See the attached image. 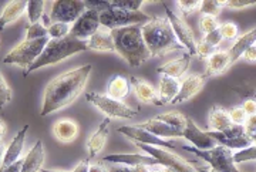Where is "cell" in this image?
<instances>
[{
  "label": "cell",
  "instance_id": "44dd1931",
  "mask_svg": "<svg viewBox=\"0 0 256 172\" xmlns=\"http://www.w3.org/2000/svg\"><path fill=\"white\" fill-rule=\"evenodd\" d=\"M44 162V146L43 141L37 140V142L28 151L26 158H23V165L20 172H40Z\"/></svg>",
  "mask_w": 256,
  "mask_h": 172
},
{
  "label": "cell",
  "instance_id": "681fc988",
  "mask_svg": "<svg viewBox=\"0 0 256 172\" xmlns=\"http://www.w3.org/2000/svg\"><path fill=\"white\" fill-rule=\"evenodd\" d=\"M88 172H110V166L104 165L102 161H98V162L90 165V171Z\"/></svg>",
  "mask_w": 256,
  "mask_h": 172
},
{
  "label": "cell",
  "instance_id": "603a6c76",
  "mask_svg": "<svg viewBox=\"0 0 256 172\" xmlns=\"http://www.w3.org/2000/svg\"><path fill=\"white\" fill-rule=\"evenodd\" d=\"M131 87L136 92L137 98L141 102H146V104H156L160 106V100H158V91L146 82H144L142 78H138V77H131Z\"/></svg>",
  "mask_w": 256,
  "mask_h": 172
},
{
  "label": "cell",
  "instance_id": "b9f144b4",
  "mask_svg": "<svg viewBox=\"0 0 256 172\" xmlns=\"http://www.w3.org/2000/svg\"><path fill=\"white\" fill-rule=\"evenodd\" d=\"M216 52V47H214V46H210V43H206L205 40H201V42H198L196 43V56L198 57H201V58H205V60H208L210 56L214 54Z\"/></svg>",
  "mask_w": 256,
  "mask_h": 172
},
{
  "label": "cell",
  "instance_id": "816d5d0a",
  "mask_svg": "<svg viewBox=\"0 0 256 172\" xmlns=\"http://www.w3.org/2000/svg\"><path fill=\"white\" fill-rule=\"evenodd\" d=\"M110 172H132V166H127V165H112V166H110Z\"/></svg>",
  "mask_w": 256,
  "mask_h": 172
},
{
  "label": "cell",
  "instance_id": "6f0895ef",
  "mask_svg": "<svg viewBox=\"0 0 256 172\" xmlns=\"http://www.w3.org/2000/svg\"><path fill=\"white\" fill-rule=\"evenodd\" d=\"M40 172H66V171H54V170H46V168H43Z\"/></svg>",
  "mask_w": 256,
  "mask_h": 172
},
{
  "label": "cell",
  "instance_id": "f35d334b",
  "mask_svg": "<svg viewBox=\"0 0 256 172\" xmlns=\"http://www.w3.org/2000/svg\"><path fill=\"white\" fill-rule=\"evenodd\" d=\"M43 37H48V33H47V28L40 22L28 26L26 40H37V38H43Z\"/></svg>",
  "mask_w": 256,
  "mask_h": 172
},
{
  "label": "cell",
  "instance_id": "5b68a950",
  "mask_svg": "<svg viewBox=\"0 0 256 172\" xmlns=\"http://www.w3.org/2000/svg\"><path fill=\"white\" fill-rule=\"evenodd\" d=\"M50 37H43L37 40H24L18 44L3 58V64H16L20 67H30L43 53Z\"/></svg>",
  "mask_w": 256,
  "mask_h": 172
},
{
  "label": "cell",
  "instance_id": "3957f363",
  "mask_svg": "<svg viewBox=\"0 0 256 172\" xmlns=\"http://www.w3.org/2000/svg\"><path fill=\"white\" fill-rule=\"evenodd\" d=\"M141 32L151 57H161L171 52H185L166 18H152L141 24Z\"/></svg>",
  "mask_w": 256,
  "mask_h": 172
},
{
  "label": "cell",
  "instance_id": "9c48e42d",
  "mask_svg": "<svg viewBox=\"0 0 256 172\" xmlns=\"http://www.w3.org/2000/svg\"><path fill=\"white\" fill-rule=\"evenodd\" d=\"M87 10L86 2L82 0H57L53 3L50 20L52 23L72 24Z\"/></svg>",
  "mask_w": 256,
  "mask_h": 172
},
{
  "label": "cell",
  "instance_id": "8fae6325",
  "mask_svg": "<svg viewBox=\"0 0 256 172\" xmlns=\"http://www.w3.org/2000/svg\"><path fill=\"white\" fill-rule=\"evenodd\" d=\"M100 12L96 9H87L72 24L70 36L87 42L92 34H96L100 30Z\"/></svg>",
  "mask_w": 256,
  "mask_h": 172
},
{
  "label": "cell",
  "instance_id": "d6986e66",
  "mask_svg": "<svg viewBox=\"0 0 256 172\" xmlns=\"http://www.w3.org/2000/svg\"><path fill=\"white\" fill-rule=\"evenodd\" d=\"M137 126L148 131V132L154 134L158 138H162V140H166V138H182L184 136V131L171 127V126L165 124L162 121H158L156 118H151L146 122H141V124H137Z\"/></svg>",
  "mask_w": 256,
  "mask_h": 172
},
{
  "label": "cell",
  "instance_id": "680465c9",
  "mask_svg": "<svg viewBox=\"0 0 256 172\" xmlns=\"http://www.w3.org/2000/svg\"><path fill=\"white\" fill-rule=\"evenodd\" d=\"M161 172H174L171 168H166V166H164L162 170H161Z\"/></svg>",
  "mask_w": 256,
  "mask_h": 172
},
{
  "label": "cell",
  "instance_id": "4316f807",
  "mask_svg": "<svg viewBox=\"0 0 256 172\" xmlns=\"http://www.w3.org/2000/svg\"><path fill=\"white\" fill-rule=\"evenodd\" d=\"M87 48L92 50V52H101V53H104V52H116L110 30L102 28L96 34H92L87 40Z\"/></svg>",
  "mask_w": 256,
  "mask_h": 172
},
{
  "label": "cell",
  "instance_id": "9f6ffc18",
  "mask_svg": "<svg viewBox=\"0 0 256 172\" xmlns=\"http://www.w3.org/2000/svg\"><path fill=\"white\" fill-rule=\"evenodd\" d=\"M249 138H250V142H252V145H256V132H254L252 136H249Z\"/></svg>",
  "mask_w": 256,
  "mask_h": 172
},
{
  "label": "cell",
  "instance_id": "ffe728a7",
  "mask_svg": "<svg viewBox=\"0 0 256 172\" xmlns=\"http://www.w3.org/2000/svg\"><path fill=\"white\" fill-rule=\"evenodd\" d=\"M191 57L192 56L190 53H184L182 56H180L178 58H175V60H171V62H168L164 66H161V67H158L156 68V72H160V74H162V76H168V77H172V78H181L185 72H188V68H190V64H191Z\"/></svg>",
  "mask_w": 256,
  "mask_h": 172
},
{
  "label": "cell",
  "instance_id": "277c9868",
  "mask_svg": "<svg viewBox=\"0 0 256 172\" xmlns=\"http://www.w3.org/2000/svg\"><path fill=\"white\" fill-rule=\"evenodd\" d=\"M86 50H88L87 42L78 40L73 36H67L64 38H50L40 57L28 68L24 70V76H28L30 72H36L38 68H43L46 66H54V64L60 63L77 53L86 52Z\"/></svg>",
  "mask_w": 256,
  "mask_h": 172
},
{
  "label": "cell",
  "instance_id": "f5cc1de1",
  "mask_svg": "<svg viewBox=\"0 0 256 172\" xmlns=\"http://www.w3.org/2000/svg\"><path fill=\"white\" fill-rule=\"evenodd\" d=\"M4 151H6V145L4 142L0 140V166H2V161H3V156H4Z\"/></svg>",
  "mask_w": 256,
  "mask_h": 172
},
{
  "label": "cell",
  "instance_id": "74e56055",
  "mask_svg": "<svg viewBox=\"0 0 256 172\" xmlns=\"http://www.w3.org/2000/svg\"><path fill=\"white\" fill-rule=\"evenodd\" d=\"M220 28V23H218V18H214V16H206V14H202L200 18V28L204 34H210L214 30Z\"/></svg>",
  "mask_w": 256,
  "mask_h": 172
},
{
  "label": "cell",
  "instance_id": "11a10c76",
  "mask_svg": "<svg viewBox=\"0 0 256 172\" xmlns=\"http://www.w3.org/2000/svg\"><path fill=\"white\" fill-rule=\"evenodd\" d=\"M195 165V164H194ZM195 170L198 172H215V171H212L210 168H205V166H200V165H195Z\"/></svg>",
  "mask_w": 256,
  "mask_h": 172
},
{
  "label": "cell",
  "instance_id": "d4e9b609",
  "mask_svg": "<svg viewBox=\"0 0 256 172\" xmlns=\"http://www.w3.org/2000/svg\"><path fill=\"white\" fill-rule=\"evenodd\" d=\"M130 88H131V82H128L126 77L120 74H114L107 82L106 96L114 100L124 101V98L130 94Z\"/></svg>",
  "mask_w": 256,
  "mask_h": 172
},
{
  "label": "cell",
  "instance_id": "ac0fdd59",
  "mask_svg": "<svg viewBox=\"0 0 256 172\" xmlns=\"http://www.w3.org/2000/svg\"><path fill=\"white\" fill-rule=\"evenodd\" d=\"M53 136L62 144H70L78 136V124L72 118H62L53 124Z\"/></svg>",
  "mask_w": 256,
  "mask_h": 172
},
{
  "label": "cell",
  "instance_id": "7bdbcfd3",
  "mask_svg": "<svg viewBox=\"0 0 256 172\" xmlns=\"http://www.w3.org/2000/svg\"><path fill=\"white\" fill-rule=\"evenodd\" d=\"M222 4L229 9H245L249 6H255L256 0H226L222 2Z\"/></svg>",
  "mask_w": 256,
  "mask_h": 172
},
{
  "label": "cell",
  "instance_id": "ba28073f",
  "mask_svg": "<svg viewBox=\"0 0 256 172\" xmlns=\"http://www.w3.org/2000/svg\"><path fill=\"white\" fill-rule=\"evenodd\" d=\"M137 148H140L144 154L154 156L158 162L162 166L171 168L174 172H198L195 170V165L192 162H188L186 160L181 158L178 154H174L168 150L164 148H156V146H151V145L141 144V142H136Z\"/></svg>",
  "mask_w": 256,
  "mask_h": 172
},
{
  "label": "cell",
  "instance_id": "c3c4849f",
  "mask_svg": "<svg viewBox=\"0 0 256 172\" xmlns=\"http://www.w3.org/2000/svg\"><path fill=\"white\" fill-rule=\"evenodd\" d=\"M22 165H23V160L12 164L9 166H0V172H20L22 171Z\"/></svg>",
  "mask_w": 256,
  "mask_h": 172
},
{
  "label": "cell",
  "instance_id": "2e32d148",
  "mask_svg": "<svg viewBox=\"0 0 256 172\" xmlns=\"http://www.w3.org/2000/svg\"><path fill=\"white\" fill-rule=\"evenodd\" d=\"M28 130V124L23 126V128L18 131L14 136V138L10 141V144L6 146L4 151V156L2 161V166H9L12 164L20 161V156L23 152V146H24V141H26V132Z\"/></svg>",
  "mask_w": 256,
  "mask_h": 172
},
{
  "label": "cell",
  "instance_id": "484cf974",
  "mask_svg": "<svg viewBox=\"0 0 256 172\" xmlns=\"http://www.w3.org/2000/svg\"><path fill=\"white\" fill-rule=\"evenodd\" d=\"M26 10H28V2L24 0H14V2L8 3L0 14V30H3L8 24L18 20L26 13Z\"/></svg>",
  "mask_w": 256,
  "mask_h": 172
},
{
  "label": "cell",
  "instance_id": "e0dca14e",
  "mask_svg": "<svg viewBox=\"0 0 256 172\" xmlns=\"http://www.w3.org/2000/svg\"><path fill=\"white\" fill-rule=\"evenodd\" d=\"M110 124L111 118H106L102 120L97 131L90 136V138L87 140V150H88V158L92 160L96 155H98L102 151V148L106 146L107 138H108V132H110Z\"/></svg>",
  "mask_w": 256,
  "mask_h": 172
},
{
  "label": "cell",
  "instance_id": "4fadbf2b",
  "mask_svg": "<svg viewBox=\"0 0 256 172\" xmlns=\"http://www.w3.org/2000/svg\"><path fill=\"white\" fill-rule=\"evenodd\" d=\"M182 138L188 140L192 146H195L196 150H201V151H208V150H212L216 146V142L210 138V134L202 131L201 128L194 122L191 117H186V126L184 128Z\"/></svg>",
  "mask_w": 256,
  "mask_h": 172
},
{
  "label": "cell",
  "instance_id": "f546056e",
  "mask_svg": "<svg viewBox=\"0 0 256 172\" xmlns=\"http://www.w3.org/2000/svg\"><path fill=\"white\" fill-rule=\"evenodd\" d=\"M156 120L162 121L165 124L176 128V130H181V131H184V128L186 126V116H184L180 111H170V112H165L161 116H156Z\"/></svg>",
  "mask_w": 256,
  "mask_h": 172
},
{
  "label": "cell",
  "instance_id": "8d00e7d4",
  "mask_svg": "<svg viewBox=\"0 0 256 172\" xmlns=\"http://www.w3.org/2000/svg\"><path fill=\"white\" fill-rule=\"evenodd\" d=\"M176 4H178V9H180L184 18H186L188 14L200 10V8H201L200 0H178Z\"/></svg>",
  "mask_w": 256,
  "mask_h": 172
},
{
  "label": "cell",
  "instance_id": "1f68e13d",
  "mask_svg": "<svg viewBox=\"0 0 256 172\" xmlns=\"http://www.w3.org/2000/svg\"><path fill=\"white\" fill-rule=\"evenodd\" d=\"M234 162L242 164V162H249V161H255L256 160V145H249L244 150H239L236 152H234Z\"/></svg>",
  "mask_w": 256,
  "mask_h": 172
},
{
  "label": "cell",
  "instance_id": "91938a15",
  "mask_svg": "<svg viewBox=\"0 0 256 172\" xmlns=\"http://www.w3.org/2000/svg\"><path fill=\"white\" fill-rule=\"evenodd\" d=\"M252 97H254V98H255V100H256V88H255V91L252 92Z\"/></svg>",
  "mask_w": 256,
  "mask_h": 172
},
{
  "label": "cell",
  "instance_id": "d590c367",
  "mask_svg": "<svg viewBox=\"0 0 256 172\" xmlns=\"http://www.w3.org/2000/svg\"><path fill=\"white\" fill-rule=\"evenodd\" d=\"M12 98H13V91L0 72V110H3L4 106H8Z\"/></svg>",
  "mask_w": 256,
  "mask_h": 172
},
{
  "label": "cell",
  "instance_id": "7a4b0ae2",
  "mask_svg": "<svg viewBox=\"0 0 256 172\" xmlns=\"http://www.w3.org/2000/svg\"><path fill=\"white\" fill-rule=\"evenodd\" d=\"M116 53L122 57L131 67H140L141 64L146 63L151 57L150 50L146 48L141 24L128 26V28H114L110 30Z\"/></svg>",
  "mask_w": 256,
  "mask_h": 172
},
{
  "label": "cell",
  "instance_id": "bcb514c9",
  "mask_svg": "<svg viewBox=\"0 0 256 172\" xmlns=\"http://www.w3.org/2000/svg\"><path fill=\"white\" fill-rule=\"evenodd\" d=\"M245 132H246V136H252L254 132H256V114L255 116H249L246 120V122H245Z\"/></svg>",
  "mask_w": 256,
  "mask_h": 172
},
{
  "label": "cell",
  "instance_id": "6da1fadb",
  "mask_svg": "<svg viewBox=\"0 0 256 172\" xmlns=\"http://www.w3.org/2000/svg\"><path fill=\"white\" fill-rule=\"evenodd\" d=\"M92 70V64H84L78 68L66 72L53 78L47 84L44 90L43 107L40 111V116L46 117L48 114H53L56 111L70 106L77 100L82 90L86 88Z\"/></svg>",
  "mask_w": 256,
  "mask_h": 172
},
{
  "label": "cell",
  "instance_id": "836d02e7",
  "mask_svg": "<svg viewBox=\"0 0 256 172\" xmlns=\"http://www.w3.org/2000/svg\"><path fill=\"white\" fill-rule=\"evenodd\" d=\"M70 30H72V24L52 23L50 28H47V33H48L50 38H64V37L70 36Z\"/></svg>",
  "mask_w": 256,
  "mask_h": 172
},
{
  "label": "cell",
  "instance_id": "30bf717a",
  "mask_svg": "<svg viewBox=\"0 0 256 172\" xmlns=\"http://www.w3.org/2000/svg\"><path fill=\"white\" fill-rule=\"evenodd\" d=\"M165 13H166V18L174 30V34L178 38L180 44L185 48L186 53H190L191 56H196V40H195L194 32L188 26V23L182 18H180L176 13H174L170 8H165Z\"/></svg>",
  "mask_w": 256,
  "mask_h": 172
},
{
  "label": "cell",
  "instance_id": "94428289",
  "mask_svg": "<svg viewBox=\"0 0 256 172\" xmlns=\"http://www.w3.org/2000/svg\"><path fill=\"white\" fill-rule=\"evenodd\" d=\"M150 172H161V170H150Z\"/></svg>",
  "mask_w": 256,
  "mask_h": 172
},
{
  "label": "cell",
  "instance_id": "7402d4cb",
  "mask_svg": "<svg viewBox=\"0 0 256 172\" xmlns=\"http://www.w3.org/2000/svg\"><path fill=\"white\" fill-rule=\"evenodd\" d=\"M181 82L178 78H172L168 76H162L160 80V87H158V100L160 106L171 104L175 100V97L180 92Z\"/></svg>",
  "mask_w": 256,
  "mask_h": 172
},
{
  "label": "cell",
  "instance_id": "d6a6232c",
  "mask_svg": "<svg viewBox=\"0 0 256 172\" xmlns=\"http://www.w3.org/2000/svg\"><path fill=\"white\" fill-rule=\"evenodd\" d=\"M222 2H218V0H204L201 2V8H200V12L202 14H206V16H214V18H218L220 12H222Z\"/></svg>",
  "mask_w": 256,
  "mask_h": 172
},
{
  "label": "cell",
  "instance_id": "db71d44e",
  "mask_svg": "<svg viewBox=\"0 0 256 172\" xmlns=\"http://www.w3.org/2000/svg\"><path fill=\"white\" fill-rule=\"evenodd\" d=\"M4 134H6V124H4V121L0 118V140L3 138Z\"/></svg>",
  "mask_w": 256,
  "mask_h": 172
},
{
  "label": "cell",
  "instance_id": "8992f818",
  "mask_svg": "<svg viewBox=\"0 0 256 172\" xmlns=\"http://www.w3.org/2000/svg\"><path fill=\"white\" fill-rule=\"evenodd\" d=\"M151 16H148L142 12H128V10L110 8L102 10L100 13V24L101 28L107 30H114V28H128V26H137V24H144L151 20Z\"/></svg>",
  "mask_w": 256,
  "mask_h": 172
},
{
  "label": "cell",
  "instance_id": "83f0119b",
  "mask_svg": "<svg viewBox=\"0 0 256 172\" xmlns=\"http://www.w3.org/2000/svg\"><path fill=\"white\" fill-rule=\"evenodd\" d=\"M229 112L224 107L214 106L210 111V130L215 132H225L232 127Z\"/></svg>",
  "mask_w": 256,
  "mask_h": 172
},
{
  "label": "cell",
  "instance_id": "7dc6e473",
  "mask_svg": "<svg viewBox=\"0 0 256 172\" xmlns=\"http://www.w3.org/2000/svg\"><path fill=\"white\" fill-rule=\"evenodd\" d=\"M242 57H244L246 62H249V63H255L256 62V44L250 46L246 52L244 53V56H242Z\"/></svg>",
  "mask_w": 256,
  "mask_h": 172
},
{
  "label": "cell",
  "instance_id": "ee69618b",
  "mask_svg": "<svg viewBox=\"0 0 256 172\" xmlns=\"http://www.w3.org/2000/svg\"><path fill=\"white\" fill-rule=\"evenodd\" d=\"M202 40H205L206 43H210V44L214 46V47H218V46L222 43V40H224V38H222L220 30V28H218L216 30H214L212 33H210V34H205Z\"/></svg>",
  "mask_w": 256,
  "mask_h": 172
},
{
  "label": "cell",
  "instance_id": "7c38bea8",
  "mask_svg": "<svg viewBox=\"0 0 256 172\" xmlns=\"http://www.w3.org/2000/svg\"><path fill=\"white\" fill-rule=\"evenodd\" d=\"M118 132H121L122 136H126L130 140H132L134 142H141V144L151 145V146H156V148L175 150V146H176L174 141L158 138L154 134L140 128L138 126H122L118 128Z\"/></svg>",
  "mask_w": 256,
  "mask_h": 172
},
{
  "label": "cell",
  "instance_id": "e575fe53",
  "mask_svg": "<svg viewBox=\"0 0 256 172\" xmlns=\"http://www.w3.org/2000/svg\"><path fill=\"white\" fill-rule=\"evenodd\" d=\"M144 0H112L110 4L117 9L128 10V12H141V6L144 4Z\"/></svg>",
  "mask_w": 256,
  "mask_h": 172
},
{
  "label": "cell",
  "instance_id": "f6af8a7d",
  "mask_svg": "<svg viewBox=\"0 0 256 172\" xmlns=\"http://www.w3.org/2000/svg\"><path fill=\"white\" fill-rule=\"evenodd\" d=\"M242 108L245 110V112L249 116H255L256 114V100L254 97H248L242 102Z\"/></svg>",
  "mask_w": 256,
  "mask_h": 172
},
{
  "label": "cell",
  "instance_id": "52a82bcc",
  "mask_svg": "<svg viewBox=\"0 0 256 172\" xmlns=\"http://www.w3.org/2000/svg\"><path fill=\"white\" fill-rule=\"evenodd\" d=\"M86 100L92 102V106H96L108 118L130 120V118H136L140 114L138 108H132L128 104H126L124 101L114 100V98H110L106 94H100V92H87Z\"/></svg>",
  "mask_w": 256,
  "mask_h": 172
},
{
  "label": "cell",
  "instance_id": "cb8c5ba5",
  "mask_svg": "<svg viewBox=\"0 0 256 172\" xmlns=\"http://www.w3.org/2000/svg\"><path fill=\"white\" fill-rule=\"evenodd\" d=\"M254 44H256V28H252L250 32H248L246 34H244L242 37L236 38L235 44L229 48V67L236 63L248 48Z\"/></svg>",
  "mask_w": 256,
  "mask_h": 172
},
{
  "label": "cell",
  "instance_id": "4dcf8cb0",
  "mask_svg": "<svg viewBox=\"0 0 256 172\" xmlns=\"http://www.w3.org/2000/svg\"><path fill=\"white\" fill-rule=\"evenodd\" d=\"M46 2L43 0H28V18L30 24L38 23V20L44 14Z\"/></svg>",
  "mask_w": 256,
  "mask_h": 172
},
{
  "label": "cell",
  "instance_id": "60d3db41",
  "mask_svg": "<svg viewBox=\"0 0 256 172\" xmlns=\"http://www.w3.org/2000/svg\"><path fill=\"white\" fill-rule=\"evenodd\" d=\"M229 117H230V121L232 124H236V126H245L248 120V114L245 112V110L242 108V106H238V107H234L228 111Z\"/></svg>",
  "mask_w": 256,
  "mask_h": 172
},
{
  "label": "cell",
  "instance_id": "f907efd6",
  "mask_svg": "<svg viewBox=\"0 0 256 172\" xmlns=\"http://www.w3.org/2000/svg\"><path fill=\"white\" fill-rule=\"evenodd\" d=\"M90 158H87V160H84L82 162L78 164L76 168L73 170V172H88L90 171Z\"/></svg>",
  "mask_w": 256,
  "mask_h": 172
},
{
  "label": "cell",
  "instance_id": "f1b7e54d",
  "mask_svg": "<svg viewBox=\"0 0 256 172\" xmlns=\"http://www.w3.org/2000/svg\"><path fill=\"white\" fill-rule=\"evenodd\" d=\"M229 68V56L228 52L224 50H216L214 54L206 60V68H205V76L212 77L225 72Z\"/></svg>",
  "mask_w": 256,
  "mask_h": 172
},
{
  "label": "cell",
  "instance_id": "ab89813d",
  "mask_svg": "<svg viewBox=\"0 0 256 172\" xmlns=\"http://www.w3.org/2000/svg\"><path fill=\"white\" fill-rule=\"evenodd\" d=\"M220 34H222V38H225V40H230L232 42V40H235L238 37L239 28L234 22H225V23L220 24Z\"/></svg>",
  "mask_w": 256,
  "mask_h": 172
},
{
  "label": "cell",
  "instance_id": "9a60e30c",
  "mask_svg": "<svg viewBox=\"0 0 256 172\" xmlns=\"http://www.w3.org/2000/svg\"><path fill=\"white\" fill-rule=\"evenodd\" d=\"M102 162L116 164V165H127V166H138V165H146V166H158L161 164L156 161L154 156L146 154H112L106 155Z\"/></svg>",
  "mask_w": 256,
  "mask_h": 172
},
{
  "label": "cell",
  "instance_id": "5bb4252c",
  "mask_svg": "<svg viewBox=\"0 0 256 172\" xmlns=\"http://www.w3.org/2000/svg\"><path fill=\"white\" fill-rule=\"evenodd\" d=\"M206 78L208 77L205 74H190V76H186L181 82L178 96L175 97V100L171 104L178 106V104H182L185 101L191 100L192 97H195L204 88Z\"/></svg>",
  "mask_w": 256,
  "mask_h": 172
}]
</instances>
